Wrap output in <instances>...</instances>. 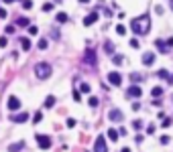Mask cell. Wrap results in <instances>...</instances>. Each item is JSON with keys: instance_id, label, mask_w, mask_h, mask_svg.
Returning <instances> with one entry per match:
<instances>
[{"instance_id": "obj_30", "label": "cell", "mask_w": 173, "mask_h": 152, "mask_svg": "<svg viewBox=\"0 0 173 152\" xmlns=\"http://www.w3.org/2000/svg\"><path fill=\"white\" fill-rule=\"evenodd\" d=\"M143 126H145V124H143L141 120H135V122H133V128H135V130H141Z\"/></svg>"}, {"instance_id": "obj_23", "label": "cell", "mask_w": 173, "mask_h": 152, "mask_svg": "<svg viewBox=\"0 0 173 152\" xmlns=\"http://www.w3.org/2000/svg\"><path fill=\"white\" fill-rule=\"evenodd\" d=\"M55 105V95H47V99H45V107L49 110V107H53Z\"/></svg>"}, {"instance_id": "obj_28", "label": "cell", "mask_w": 173, "mask_h": 152, "mask_svg": "<svg viewBox=\"0 0 173 152\" xmlns=\"http://www.w3.org/2000/svg\"><path fill=\"white\" fill-rule=\"evenodd\" d=\"M157 75H159V77H163V79H169V77H171L165 69H159V71H157Z\"/></svg>"}, {"instance_id": "obj_34", "label": "cell", "mask_w": 173, "mask_h": 152, "mask_svg": "<svg viewBox=\"0 0 173 152\" xmlns=\"http://www.w3.org/2000/svg\"><path fill=\"white\" fill-rule=\"evenodd\" d=\"M81 99V91H75L73 89V101H79Z\"/></svg>"}, {"instance_id": "obj_1", "label": "cell", "mask_w": 173, "mask_h": 152, "mask_svg": "<svg viewBox=\"0 0 173 152\" xmlns=\"http://www.w3.org/2000/svg\"><path fill=\"white\" fill-rule=\"evenodd\" d=\"M151 29V16L149 14H141L139 18H133L131 23V31L135 35H147Z\"/></svg>"}, {"instance_id": "obj_2", "label": "cell", "mask_w": 173, "mask_h": 152, "mask_svg": "<svg viewBox=\"0 0 173 152\" xmlns=\"http://www.w3.org/2000/svg\"><path fill=\"white\" fill-rule=\"evenodd\" d=\"M51 73H53V67H51L49 63L41 61V63H37V65H35V77H37V79L45 81V79H49V77H51Z\"/></svg>"}, {"instance_id": "obj_15", "label": "cell", "mask_w": 173, "mask_h": 152, "mask_svg": "<svg viewBox=\"0 0 173 152\" xmlns=\"http://www.w3.org/2000/svg\"><path fill=\"white\" fill-rule=\"evenodd\" d=\"M104 51H106L108 55H114V51H116V49H114V43H112V41H106V43H104Z\"/></svg>"}, {"instance_id": "obj_7", "label": "cell", "mask_w": 173, "mask_h": 152, "mask_svg": "<svg viewBox=\"0 0 173 152\" xmlns=\"http://www.w3.org/2000/svg\"><path fill=\"white\" fill-rule=\"evenodd\" d=\"M94 152H108V146H106V138H104V136H98V138H96Z\"/></svg>"}, {"instance_id": "obj_14", "label": "cell", "mask_w": 173, "mask_h": 152, "mask_svg": "<svg viewBox=\"0 0 173 152\" xmlns=\"http://www.w3.org/2000/svg\"><path fill=\"white\" fill-rule=\"evenodd\" d=\"M23 148H25V142H14L8 146V152H20Z\"/></svg>"}, {"instance_id": "obj_26", "label": "cell", "mask_w": 173, "mask_h": 152, "mask_svg": "<svg viewBox=\"0 0 173 152\" xmlns=\"http://www.w3.org/2000/svg\"><path fill=\"white\" fill-rule=\"evenodd\" d=\"M41 120H43V112L39 110V112H35V116H33V122H35V124H39Z\"/></svg>"}, {"instance_id": "obj_25", "label": "cell", "mask_w": 173, "mask_h": 152, "mask_svg": "<svg viewBox=\"0 0 173 152\" xmlns=\"http://www.w3.org/2000/svg\"><path fill=\"white\" fill-rule=\"evenodd\" d=\"M37 47H39L41 51H45V49L49 47V43H47V39H39V43H37Z\"/></svg>"}, {"instance_id": "obj_3", "label": "cell", "mask_w": 173, "mask_h": 152, "mask_svg": "<svg viewBox=\"0 0 173 152\" xmlns=\"http://www.w3.org/2000/svg\"><path fill=\"white\" fill-rule=\"evenodd\" d=\"M35 140H37V146L43 148V150H49V148H51V138L45 136V134H37Z\"/></svg>"}, {"instance_id": "obj_40", "label": "cell", "mask_w": 173, "mask_h": 152, "mask_svg": "<svg viewBox=\"0 0 173 152\" xmlns=\"http://www.w3.org/2000/svg\"><path fill=\"white\" fill-rule=\"evenodd\" d=\"M165 43H167V45H169V47H171V49H173V37H169V39H167V41H165Z\"/></svg>"}, {"instance_id": "obj_11", "label": "cell", "mask_w": 173, "mask_h": 152, "mask_svg": "<svg viewBox=\"0 0 173 152\" xmlns=\"http://www.w3.org/2000/svg\"><path fill=\"white\" fill-rule=\"evenodd\" d=\"M85 63L92 65V67L96 65V51H94V49H88V51H85Z\"/></svg>"}, {"instance_id": "obj_41", "label": "cell", "mask_w": 173, "mask_h": 152, "mask_svg": "<svg viewBox=\"0 0 173 152\" xmlns=\"http://www.w3.org/2000/svg\"><path fill=\"white\" fill-rule=\"evenodd\" d=\"M155 12L157 14H163V6H155Z\"/></svg>"}, {"instance_id": "obj_9", "label": "cell", "mask_w": 173, "mask_h": 152, "mask_svg": "<svg viewBox=\"0 0 173 152\" xmlns=\"http://www.w3.org/2000/svg\"><path fill=\"white\" fill-rule=\"evenodd\" d=\"M126 95L128 97H141L143 95V89H141V85H131V87H128V91H126Z\"/></svg>"}, {"instance_id": "obj_37", "label": "cell", "mask_w": 173, "mask_h": 152, "mask_svg": "<svg viewBox=\"0 0 173 152\" xmlns=\"http://www.w3.org/2000/svg\"><path fill=\"white\" fill-rule=\"evenodd\" d=\"M37 33H39V29H37V27H33V25H31V27H29V35H37Z\"/></svg>"}, {"instance_id": "obj_36", "label": "cell", "mask_w": 173, "mask_h": 152, "mask_svg": "<svg viewBox=\"0 0 173 152\" xmlns=\"http://www.w3.org/2000/svg\"><path fill=\"white\" fill-rule=\"evenodd\" d=\"M14 31H16L14 27H6V29H4V33H6V35H14Z\"/></svg>"}, {"instance_id": "obj_46", "label": "cell", "mask_w": 173, "mask_h": 152, "mask_svg": "<svg viewBox=\"0 0 173 152\" xmlns=\"http://www.w3.org/2000/svg\"><path fill=\"white\" fill-rule=\"evenodd\" d=\"M169 6H171V10H173V0H169Z\"/></svg>"}, {"instance_id": "obj_22", "label": "cell", "mask_w": 173, "mask_h": 152, "mask_svg": "<svg viewBox=\"0 0 173 152\" xmlns=\"http://www.w3.org/2000/svg\"><path fill=\"white\" fill-rule=\"evenodd\" d=\"M108 138H110L112 142H116V140H118V132H116L114 128H110V130H108Z\"/></svg>"}, {"instance_id": "obj_13", "label": "cell", "mask_w": 173, "mask_h": 152, "mask_svg": "<svg viewBox=\"0 0 173 152\" xmlns=\"http://www.w3.org/2000/svg\"><path fill=\"white\" fill-rule=\"evenodd\" d=\"M108 118H110L112 122H122V112H120V110H110Z\"/></svg>"}, {"instance_id": "obj_8", "label": "cell", "mask_w": 173, "mask_h": 152, "mask_svg": "<svg viewBox=\"0 0 173 152\" xmlns=\"http://www.w3.org/2000/svg\"><path fill=\"white\" fill-rule=\"evenodd\" d=\"M153 63H155V51H147V53H143V65H145V67H151Z\"/></svg>"}, {"instance_id": "obj_12", "label": "cell", "mask_w": 173, "mask_h": 152, "mask_svg": "<svg viewBox=\"0 0 173 152\" xmlns=\"http://www.w3.org/2000/svg\"><path fill=\"white\" fill-rule=\"evenodd\" d=\"M98 20V12H90L88 16H83V27H90Z\"/></svg>"}, {"instance_id": "obj_39", "label": "cell", "mask_w": 173, "mask_h": 152, "mask_svg": "<svg viewBox=\"0 0 173 152\" xmlns=\"http://www.w3.org/2000/svg\"><path fill=\"white\" fill-rule=\"evenodd\" d=\"M161 144H169V136H161Z\"/></svg>"}, {"instance_id": "obj_18", "label": "cell", "mask_w": 173, "mask_h": 152, "mask_svg": "<svg viewBox=\"0 0 173 152\" xmlns=\"http://www.w3.org/2000/svg\"><path fill=\"white\" fill-rule=\"evenodd\" d=\"M79 91H81V93H92V87H90V83L81 81V83H79Z\"/></svg>"}, {"instance_id": "obj_19", "label": "cell", "mask_w": 173, "mask_h": 152, "mask_svg": "<svg viewBox=\"0 0 173 152\" xmlns=\"http://www.w3.org/2000/svg\"><path fill=\"white\" fill-rule=\"evenodd\" d=\"M151 95H153V99H155V97L159 99V97L163 95V87H153V89H151Z\"/></svg>"}, {"instance_id": "obj_27", "label": "cell", "mask_w": 173, "mask_h": 152, "mask_svg": "<svg viewBox=\"0 0 173 152\" xmlns=\"http://www.w3.org/2000/svg\"><path fill=\"white\" fill-rule=\"evenodd\" d=\"M116 33H118L120 37H124V35H126V27H124V25H118V27H116Z\"/></svg>"}, {"instance_id": "obj_20", "label": "cell", "mask_w": 173, "mask_h": 152, "mask_svg": "<svg viewBox=\"0 0 173 152\" xmlns=\"http://www.w3.org/2000/svg\"><path fill=\"white\" fill-rule=\"evenodd\" d=\"M112 63L116 65V67H120V65L124 63V55H114V57H112Z\"/></svg>"}, {"instance_id": "obj_44", "label": "cell", "mask_w": 173, "mask_h": 152, "mask_svg": "<svg viewBox=\"0 0 173 152\" xmlns=\"http://www.w3.org/2000/svg\"><path fill=\"white\" fill-rule=\"evenodd\" d=\"M120 152H131V148H122V150H120Z\"/></svg>"}, {"instance_id": "obj_32", "label": "cell", "mask_w": 173, "mask_h": 152, "mask_svg": "<svg viewBox=\"0 0 173 152\" xmlns=\"http://www.w3.org/2000/svg\"><path fill=\"white\" fill-rule=\"evenodd\" d=\"M8 45V39H6V35H2L0 37V47H6Z\"/></svg>"}, {"instance_id": "obj_31", "label": "cell", "mask_w": 173, "mask_h": 152, "mask_svg": "<svg viewBox=\"0 0 173 152\" xmlns=\"http://www.w3.org/2000/svg\"><path fill=\"white\" fill-rule=\"evenodd\" d=\"M23 8H33V0H23Z\"/></svg>"}, {"instance_id": "obj_10", "label": "cell", "mask_w": 173, "mask_h": 152, "mask_svg": "<svg viewBox=\"0 0 173 152\" xmlns=\"http://www.w3.org/2000/svg\"><path fill=\"white\" fill-rule=\"evenodd\" d=\"M155 47H157V51H159V53H163V55H167V53L171 51V47L167 45L165 41H161V39H157V41H155Z\"/></svg>"}, {"instance_id": "obj_43", "label": "cell", "mask_w": 173, "mask_h": 152, "mask_svg": "<svg viewBox=\"0 0 173 152\" xmlns=\"http://www.w3.org/2000/svg\"><path fill=\"white\" fill-rule=\"evenodd\" d=\"M0 18H6V10L4 8H0Z\"/></svg>"}, {"instance_id": "obj_5", "label": "cell", "mask_w": 173, "mask_h": 152, "mask_svg": "<svg viewBox=\"0 0 173 152\" xmlns=\"http://www.w3.org/2000/svg\"><path fill=\"white\" fill-rule=\"evenodd\" d=\"M106 79H108V83H110V85H116V87H118V85H122V75H120L118 71H110V73L106 75Z\"/></svg>"}, {"instance_id": "obj_24", "label": "cell", "mask_w": 173, "mask_h": 152, "mask_svg": "<svg viewBox=\"0 0 173 152\" xmlns=\"http://www.w3.org/2000/svg\"><path fill=\"white\" fill-rule=\"evenodd\" d=\"M143 79H145V77H143V75H139V73H133V75H131V81H133V85H137V83H141Z\"/></svg>"}, {"instance_id": "obj_21", "label": "cell", "mask_w": 173, "mask_h": 152, "mask_svg": "<svg viewBox=\"0 0 173 152\" xmlns=\"http://www.w3.org/2000/svg\"><path fill=\"white\" fill-rule=\"evenodd\" d=\"M67 20H69V16H67L65 12H57V23L63 25V23H67Z\"/></svg>"}, {"instance_id": "obj_35", "label": "cell", "mask_w": 173, "mask_h": 152, "mask_svg": "<svg viewBox=\"0 0 173 152\" xmlns=\"http://www.w3.org/2000/svg\"><path fill=\"white\" fill-rule=\"evenodd\" d=\"M128 45H131L133 49H139V41H137V39H131V43H128Z\"/></svg>"}, {"instance_id": "obj_42", "label": "cell", "mask_w": 173, "mask_h": 152, "mask_svg": "<svg viewBox=\"0 0 173 152\" xmlns=\"http://www.w3.org/2000/svg\"><path fill=\"white\" fill-rule=\"evenodd\" d=\"M67 126H69V128H73V126H75V120H71V118H69V120H67Z\"/></svg>"}, {"instance_id": "obj_45", "label": "cell", "mask_w": 173, "mask_h": 152, "mask_svg": "<svg viewBox=\"0 0 173 152\" xmlns=\"http://www.w3.org/2000/svg\"><path fill=\"white\" fill-rule=\"evenodd\" d=\"M79 2H81V4H88V2H90V0H79Z\"/></svg>"}, {"instance_id": "obj_29", "label": "cell", "mask_w": 173, "mask_h": 152, "mask_svg": "<svg viewBox=\"0 0 173 152\" xmlns=\"http://www.w3.org/2000/svg\"><path fill=\"white\" fill-rule=\"evenodd\" d=\"M88 103H90L92 107H96V105L100 103V99H98V97H90V99H88Z\"/></svg>"}, {"instance_id": "obj_4", "label": "cell", "mask_w": 173, "mask_h": 152, "mask_svg": "<svg viewBox=\"0 0 173 152\" xmlns=\"http://www.w3.org/2000/svg\"><path fill=\"white\" fill-rule=\"evenodd\" d=\"M6 107H8V112L16 114V112L20 110V99H18L16 95H10V97H8V101H6Z\"/></svg>"}, {"instance_id": "obj_47", "label": "cell", "mask_w": 173, "mask_h": 152, "mask_svg": "<svg viewBox=\"0 0 173 152\" xmlns=\"http://www.w3.org/2000/svg\"><path fill=\"white\" fill-rule=\"evenodd\" d=\"M4 2H8V4H10V2H14V0H4Z\"/></svg>"}, {"instance_id": "obj_17", "label": "cell", "mask_w": 173, "mask_h": 152, "mask_svg": "<svg viewBox=\"0 0 173 152\" xmlns=\"http://www.w3.org/2000/svg\"><path fill=\"white\" fill-rule=\"evenodd\" d=\"M20 47H23L25 51H29V49L33 47V43H31V39H27V37H23V39H20Z\"/></svg>"}, {"instance_id": "obj_6", "label": "cell", "mask_w": 173, "mask_h": 152, "mask_svg": "<svg viewBox=\"0 0 173 152\" xmlns=\"http://www.w3.org/2000/svg\"><path fill=\"white\" fill-rule=\"evenodd\" d=\"M27 120H29V112H16L10 116V122H14V124H25Z\"/></svg>"}, {"instance_id": "obj_33", "label": "cell", "mask_w": 173, "mask_h": 152, "mask_svg": "<svg viewBox=\"0 0 173 152\" xmlns=\"http://www.w3.org/2000/svg\"><path fill=\"white\" fill-rule=\"evenodd\" d=\"M171 124H173V120H171V118H163V128H169Z\"/></svg>"}, {"instance_id": "obj_16", "label": "cell", "mask_w": 173, "mask_h": 152, "mask_svg": "<svg viewBox=\"0 0 173 152\" xmlns=\"http://www.w3.org/2000/svg\"><path fill=\"white\" fill-rule=\"evenodd\" d=\"M16 25H18V27H31V20H29L27 16H18V18H16Z\"/></svg>"}, {"instance_id": "obj_38", "label": "cell", "mask_w": 173, "mask_h": 152, "mask_svg": "<svg viewBox=\"0 0 173 152\" xmlns=\"http://www.w3.org/2000/svg\"><path fill=\"white\" fill-rule=\"evenodd\" d=\"M51 8H53V4H51V2H47V4H43V10H45V12H49Z\"/></svg>"}]
</instances>
